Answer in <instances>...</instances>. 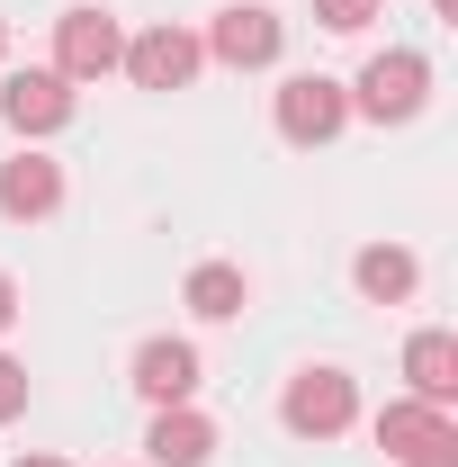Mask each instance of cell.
<instances>
[{"mask_svg":"<svg viewBox=\"0 0 458 467\" xmlns=\"http://www.w3.org/2000/svg\"><path fill=\"white\" fill-rule=\"evenodd\" d=\"M0 46H9V27H0Z\"/></svg>","mask_w":458,"mask_h":467,"instance_id":"cell-19","label":"cell"},{"mask_svg":"<svg viewBox=\"0 0 458 467\" xmlns=\"http://www.w3.org/2000/svg\"><path fill=\"white\" fill-rule=\"evenodd\" d=\"M144 450H153V467H207L216 459V422L198 405H162L153 431H144Z\"/></svg>","mask_w":458,"mask_h":467,"instance_id":"cell-11","label":"cell"},{"mask_svg":"<svg viewBox=\"0 0 458 467\" xmlns=\"http://www.w3.org/2000/svg\"><path fill=\"white\" fill-rule=\"evenodd\" d=\"M315 18H324L333 36H359V27L378 18V0H315Z\"/></svg>","mask_w":458,"mask_h":467,"instance_id":"cell-15","label":"cell"},{"mask_svg":"<svg viewBox=\"0 0 458 467\" xmlns=\"http://www.w3.org/2000/svg\"><path fill=\"white\" fill-rule=\"evenodd\" d=\"M0 117H9L18 135H55L63 117H72V81H63V72H9Z\"/></svg>","mask_w":458,"mask_h":467,"instance_id":"cell-8","label":"cell"},{"mask_svg":"<svg viewBox=\"0 0 458 467\" xmlns=\"http://www.w3.org/2000/svg\"><path fill=\"white\" fill-rule=\"evenodd\" d=\"M350 279H359V296H369V306H404V296L422 288V261H413L404 243H369V252L350 261Z\"/></svg>","mask_w":458,"mask_h":467,"instance_id":"cell-12","label":"cell"},{"mask_svg":"<svg viewBox=\"0 0 458 467\" xmlns=\"http://www.w3.org/2000/svg\"><path fill=\"white\" fill-rule=\"evenodd\" d=\"M404 396L450 413V396H458V333H413V342H404Z\"/></svg>","mask_w":458,"mask_h":467,"instance_id":"cell-10","label":"cell"},{"mask_svg":"<svg viewBox=\"0 0 458 467\" xmlns=\"http://www.w3.org/2000/svg\"><path fill=\"white\" fill-rule=\"evenodd\" d=\"M422 99H432V63L413 55V46H387V55H369L359 90H350V109H359V117H378V126L413 117Z\"/></svg>","mask_w":458,"mask_h":467,"instance_id":"cell-2","label":"cell"},{"mask_svg":"<svg viewBox=\"0 0 458 467\" xmlns=\"http://www.w3.org/2000/svg\"><path fill=\"white\" fill-rule=\"evenodd\" d=\"M279 422L297 431V441H333V431L359 422V387H350L342 368H297L287 396H279Z\"/></svg>","mask_w":458,"mask_h":467,"instance_id":"cell-1","label":"cell"},{"mask_svg":"<svg viewBox=\"0 0 458 467\" xmlns=\"http://www.w3.org/2000/svg\"><path fill=\"white\" fill-rule=\"evenodd\" d=\"M287 46V27H279V9H261V0H234L225 18L207 27V55L234 63V72H261V63H279Z\"/></svg>","mask_w":458,"mask_h":467,"instance_id":"cell-6","label":"cell"},{"mask_svg":"<svg viewBox=\"0 0 458 467\" xmlns=\"http://www.w3.org/2000/svg\"><path fill=\"white\" fill-rule=\"evenodd\" d=\"M18 413H27V368L0 350V422H18Z\"/></svg>","mask_w":458,"mask_h":467,"instance_id":"cell-16","label":"cell"},{"mask_svg":"<svg viewBox=\"0 0 458 467\" xmlns=\"http://www.w3.org/2000/svg\"><path fill=\"white\" fill-rule=\"evenodd\" d=\"M117 55H126V27H117L109 9H63L55 18V72L63 81H99V72H117Z\"/></svg>","mask_w":458,"mask_h":467,"instance_id":"cell-3","label":"cell"},{"mask_svg":"<svg viewBox=\"0 0 458 467\" xmlns=\"http://www.w3.org/2000/svg\"><path fill=\"white\" fill-rule=\"evenodd\" d=\"M55 207H63V162H46V153H9V162H0V216L36 225V216H55Z\"/></svg>","mask_w":458,"mask_h":467,"instance_id":"cell-7","label":"cell"},{"mask_svg":"<svg viewBox=\"0 0 458 467\" xmlns=\"http://www.w3.org/2000/svg\"><path fill=\"white\" fill-rule=\"evenodd\" d=\"M135 396L162 413V405H189L198 396V350L189 342H144L135 350Z\"/></svg>","mask_w":458,"mask_h":467,"instance_id":"cell-9","label":"cell"},{"mask_svg":"<svg viewBox=\"0 0 458 467\" xmlns=\"http://www.w3.org/2000/svg\"><path fill=\"white\" fill-rule=\"evenodd\" d=\"M404 467H458V422H450V413H441V422L404 450Z\"/></svg>","mask_w":458,"mask_h":467,"instance_id":"cell-14","label":"cell"},{"mask_svg":"<svg viewBox=\"0 0 458 467\" xmlns=\"http://www.w3.org/2000/svg\"><path fill=\"white\" fill-rule=\"evenodd\" d=\"M18 467H63V459H46V450H36V459H18Z\"/></svg>","mask_w":458,"mask_h":467,"instance_id":"cell-18","label":"cell"},{"mask_svg":"<svg viewBox=\"0 0 458 467\" xmlns=\"http://www.w3.org/2000/svg\"><path fill=\"white\" fill-rule=\"evenodd\" d=\"M342 126H350V90H342V81H324V72L279 81V135H287V144H333Z\"/></svg>","mask_w":458,"mask_h":467,"instance_id":"cell-4","label":"cell"},{"mask_svg":"<svg viewBox=\"0 0 458 467\" xmlns=\"http://www.w3.org/2000/svg\"><path fill=\"white\" fill-rule=\"evenodd\" d=\"M117 63H126V81H135V90H189V81H198V63H207V46H198L189 27H144Z\"/></svg>","mask_w":458,"mask_h":467,"instance_id":"cell-5","label":"cell"},{"mask_svg":"<svg viewBox=\"0 0 458 467\" xmlns=\"http://www.w3.org/2000/svg\"><path fill=\"white\" fill-rule=\"evenodd\" d=\"M189 315H198V324H234V315H243V270H234V261H198V270H189Z\"/></svg>","mask_w":458,"mask_h":467,"instance_id":"cell-13","label":"cell"},{"mask_svg":"<svg viewBox=\"0 0 458 467\" xmlns=\"http://www.w3.org/2000/svg\"><path fill=\"white\" fill-rule=\"evenodd\" d=\"M9 324H18V279L0 270V333H9Z\"/></svg>","mask_w":458,"mask_h":467,"instance_id":"cell-17","label":"cell"}]
</instances>
